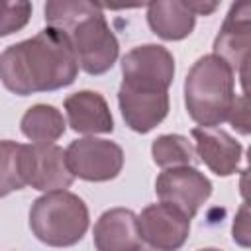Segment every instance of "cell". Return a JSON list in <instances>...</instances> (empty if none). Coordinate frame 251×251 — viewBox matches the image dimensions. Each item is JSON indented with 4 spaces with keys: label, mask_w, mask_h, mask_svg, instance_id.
Wrapping results in <instances>:
<instances>
[{
    "label": "cell",
    "mask_w": 251,
    "mask_h": 251,
    "mask_svg": "<svg viewBox=\"0 0 251 251\" xmlns=\"http://www.w3.org/2000/svg\"><path fill=\"white\" fill-rule=\"evenodd\" d=\"M118 104L126 126L137 133H147L167 118L169 92L159 86L122 80Z\"/></svg>",
    "instance_id": "cell-7"
},
{
    "label": "cell",
    "mask_w": 251,
    "mask_h": 251,
    "mask_svg": "<svg viewBox=\"0 0 251 251\" xmlns=\"http://www.w3.org/2000/svg\"><path fill=\"white\" fill-rule=\"evenodd\" d=\"M239 192H241L243 202H249L251 204V169L241 171V176H239Z\"/></svg>",
    "instance_id": "cell-23"
},
{
    "label": "cell",
    "mask_w": 251,
    "mask_h": 251,
    "mask_svg": "<svg viewBox=\"0 0 251 251\" xmlns=\"http://www.w3.org/2000/svg\"><path fill=\"white\" fill-rule=\"evenodd\" d=\"M155 192L161 202L184 212L190 220L212 194L210 178L194 167L163 169L155 180Z\"/></svg>",
    "instance_id": "cell-8"
},
{
    "label": "cell",
    "mask_w": 251,
    "mask_h": 251,
    "mask_svg": "<svg viewBox=\"0 0 251 251\" xmlns=\"http://www.w3.org/2000/svg\"><path fill=\"white\" fill-rule=\"evenodd\" d=\"M141 251H143V249H141Z\"/></svg>",
    "instance_id": "cell-27"
},
{
    "label": "cell",
    "mask_w": 251,
    "mask_h": 251,
    "mask_svg": "<svg viewBox=\"0 0 251 251\" xmlns=\"http://www.w3.org/2000/svg\"><path fill=\"white\" fill-rule=\"evenodd\" d=\"M233 69L218 55L200 57L184 80V104L188 116L200 127H216L229 118L235 102Z\"/></svg>",
    "instance_id": "cell-3"
},
{
    "label": "cell",
    "mask_w": 251,
    "mask_h": 251,
    "mask_svg": "<svg viewBox=\"0 0 251 251\" xmlns=\"http://www.w3.org/2000/svg\"><path fill=\"white\" fill-rule=\"evenodd\" d=\"M137 220L141 239L157 251H178L190 233V218L165 202L149 204Z\"/></svg>",
    "instance_id": "cell-9"
},
{
    "label": "cell",
    "mask_w": 251,
    "mask_h": 251,
    "mask_svg": "<svg viewBox=\"0 0 251 251\" xmlns=\"http://www.w3.org/2000/svg\"><path fill=\"white\" fill-rule=\"evenodd\" d=\"M194 149L200 161L218 176H229L237 171L241 161V143L226 129L218 127H194Z\"/></svg>",
    "instance_id": "cell-12"
},
{
    "label": "cell",
    "mask_w": 251,
    "mask_h": 251,
    "mask_svg": "<svg viewBox=\"0 0 251 251\" xmlns=\"http://www.w3.org/2000/svg\"><path fill=\"white\" fill-rule=\"evenodd\" d=\"M247 169H251V145H249V149H247Z\"/></svg>",
    "instance_id": "cell-25"
},
{
    "label": "cell",
    "mask_w": 251,
    "mask_h": 251,
    "mask_svg": "<svg viewBox=\"0 0 251 251\" xmlns=\"http://www.w3.org/2000/svg\"><path fill=\"white\" fill-rule=\"evenodd\" d=\"M137 216L127 208H110L94 224L96 251H141Z\"/></svg>",
    "instance_id": "cell-13"
},
{
    "label": "cell",
    "mask_w": 251,
    "mask_h": 251,
    "mask_svg": "<svg viewBox=\"0 0 251 251\" xmlns=\"http://www.w3.org/2000/svg\"><path fill=\"white\" fill-rule=\"evenodd\" d=\"M45 22L69 37L84 73L104 75L114 67L120 55V43L98 4L86 0L47 2Z\"/></svg>",
    "instance_id": "cell-2"
},
{
    "label": "cell",
    "mask_w": 251,
    "mask_h": 251,
    "mask_svg": "<svg viewBox=\"0 0 251 251\" xmlns=\"http://www.w3.org/2000/svg\"><path fill=\"white\" fill-rule=\"evenodd\" d=\"M196 149L192 143L178 133H165L153 139L151 143V157L155 165L161 169H173V167H192Z\"/></svg>",
    "instance_id": "cell-17"
},
{
    "label": "cell",
    "mask_w": 251,
    "mask_h": 251,
    "mask_svg": "<svg viewBox=\"0 0 251 251\" xmlns=\"http://www.w3.org/2000/svg\"><path fill=\"white\" fill-rule=\"evenodd\" d=\"M196 16H208L218 8V2H190Z\"/></svg>",
    "instance_id": "cell-24"
},
{
    "label": "cell",
    "mask_w": 251,
    "mask_h": 251,
    "mask_svg": "<svg viewBox=\"0 0 251 251\" xmlns=\"http://www.w3.org/2000/svg\"><path fill=\"white\" fill-rule=\"evenodd\" d=\"M90 224L84 200L69 190L45 192L29 210L33 235L49 247H71L78 243Z\"/></svg>",
    "instance_id": "cell-4"
},
{
    "label": "cell",
    "mask_w": 251,
    "mask_h": 251,
    "mask_svg": "<svg viewBox=\"0 0 251 251\" xmlns=\"http://www.w3.org/2000/svg\"><path fill=\"white\" fill-rule=\"evenodd\" d=\"M147 24L155 35L167 41H180L188 37L196 25V14L190 2L163 0L147 6Z\"/></svg>",
    "instance_id": "cell-15"
},
{
    "label": "cell",
    "mask_w": 251,
    "mask_h": 251,
    "mask_svg": "<svg viewBox=\"0 0 251 251\" xmlns=\"http://www.w3.org/2000/svg\"><path fill=\"white\" fill-rule=\"evenodd\" d=\"M22 143H14L10 139L2 141V157H0V173H2V196H8L14 190H22L25 186L22 178Z\"/></svg>",
    "instance_id": "cell-18"
},
{
    "label": "cell",
    "mask_w": 251,
    "mask_h": 251,
    "mask_svg": "<svg viewBox=\"0 0 251 251\" xmlns=\"http://www.w3.org/2000/svg\"><path fill=\"white\" fill-rule=\"evenodd\" d=\"M239 80L245 94H251V53L241 61L239 65Z\"/></svg>",
    "instance_id": "cell-22"
},
{
    "label": "cell",
    "mask_w": 251,
    "mask_h": 251,
    "mask_svg": "<svg viewBox=\"0 0 251 251\" xmlns=\"http://www.w3.org/2000/svg\"><path fill=\"white\" fill-rule=\"evenodd\" d=\"M22 133L37 143V145H53L67 129V122L61 114V110H57L51 104H35L29 106L20 122Z\"/></svg>",
    "instance_id": "cell-16"
},
{
    "label": "cell",
    "mask_w": 251,
    "mask_h": 251,
    "mask_svg": "<svg viewBox=\"0 0 251 251\" xmlns=\"http://www.w3.org/2000/svg\"><path fill=\"white\" fill-rule=\"evenodd\" d=\"M231 239L239 247L251 249V204L249 202H243L235 212V218L231 224Z\"/></svg>",
    "instance_id": "cell-21"
},
{
    "label": "cell",
    "mask_w": 251,
    "mask_h": 251,
    "mask_svg": "<svg viewBox=\"0 0 251 251\" xmlns=\"http://www.w3.org/2000/svg\"><path fill=\"white\" fill-rule=\"evenodd\" d=\"M198 251H222V249H216V247H206V249H198Z\"/></svg>",
    "instance_id": "cell-26"
},
{
    "label": "cell",
    "mask_w": 251,
    "mask_h": 251,
    "mask_svg": "<svg viewBox=\"0 0 251 251\" xmlns=\"http://www.w3.org/2000/svg\"><path fill=\"white\" fill-rule=\"evenodd\" d=\"M22 178L41 192L65 190L73 184L75 175L67 163V151L59 145H22Z\"/></svg>",
    "instance_id": "cell-6"
},
{
    "label": "cell",
    "mask_w": 251,
    "mask_h": 251,
    "mask_svg": "<svg viewBox=\"0 0 251 251\" xmlns=\"http://www.w3.org/2000/svg\"><path fill=\"white\" fill-rule=\"evenodd\" d=\"M67 163L75 176L88 182H106L122 173L124 151L110 139L80 137L67 147Z\"/></svg>",
    "instance_id": "cell-5"
},
{
    "label": "cell",
    "mask_w": 251,
    "mask_h": 251,
    "mask_svg": "<svg viewBox=\"0 0 251 251\" xmlns=\"http://www.w3.org/2000/svg\"><path fill=\"white\" fill-rule=\"evenodd\" d=\"M227 122L241 135H251V94H241L235 98Z\"/></svg>",
    "instance_id": "cell-20"
},
{
    "label": "cell",
    "mask_w": 251,
    "mask_h": 251,
    "mask_svg": "<svg viewBox=\"0 0 251 251\" xmlns=\"http://www.w3.org/2000/svg\"><path fill=\"white\" fill-rule=\"evenodd\" d=\"M31 16L29 2H4L2 4V25L0 35L6 37L18 29H22Z\"/></svg>",
    "instance_id": "cell-19"
},
{
    "label": "cell",
    "mask_w": 251,
    "mask_h": 251,
    "mask_svg": "<svg viewBox=\"0 0 251 251\" xmlns=\"http://www.w3.org/2000/svg\"><path fill=\"white\" fill-rule=\"evenodd\" d=\"M122 75L127 82L159 86L169 90L175 78V59L167 47L157 43H145L133 47L124 55Z\"/></svg>",
    "instance_id": "cell-10"
},
{
    "label": "cell",
    "mask_w": 251,
    "mask_h": 251,
    "mask_svg": "<svg viewBox=\"0 0 251 251\" xmlns=\"http://www.w3.org/2000/svg\"><path fill=\"white\" fill-rule=\"evenodd\" d=\"M251 53V2L231 4L216 39L214 55L222 57L231 69H239L241 61Z\"/></svg>",
    "instance_id": "cell-11"
},
{
    "label": "cell",
    "mask_w": 251,
    "mask_h": 251,
    "mask_svg": "<svg viewBox=\"0 0 251 251\" xmlns=\"http://www.w3.org/2000/svg\"><path fill=\"white\" fill-rule=\"evenodd\" d=\"M78 69L69 37L49 25L33 37L6 47L0 55L2 84L18 96L65 88L75 82Z\"/></svg>",
    "instance_id": "cell-1"
},
{
    "label": "cell",
    "mask_w": 251,
    "mask_h": 251,
    "mask_svg": "<svg viewBox=\"0 0 251 251\" xmlns=\"http://www.w3.org/2000/svg\"><path fill=\"white\" fill-rule=\"evenodd\" d=\"M65 112L73 131L76 133H112L114 118L108 102L94 90H78L65 98Z\"/></svg>",
    "instance_id": "cell-14"
}]
</instances>
